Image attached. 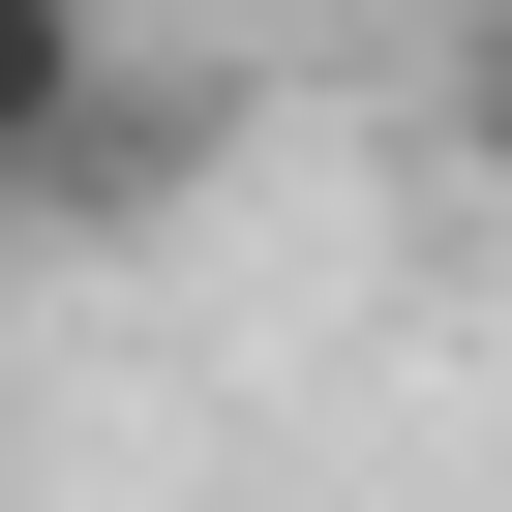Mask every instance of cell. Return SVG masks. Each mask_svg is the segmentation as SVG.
<instances>
[{
  "label": "cell",
  "mask_w": 512,
  "mask_h": 512,
  "mask_svg": "<svg viewBox=\"0 0 512 512\" xmlns=\"http://www.w3.org/2000/svg\"><path fill=\"white\" fill-rule=\"evenodd\" d=\"M241 181V61L211 31H91V91H61V151H31V241H151V211H211Z\"/></svg>",
  "instance_id": "6da1fadb"
},
{
  "label": "cell",
  "mask_w": 512,
  "mask_h": 512,
  "mask_svg": "<svg viewBox=\"0 0 512 512\" xmlns=\"http://www.w3.org/2000/svg\"><path fill=\"white\" fill-rule=\"evenodd\" d=\"M422 91H452V181L512 211V0H452V31H422Z\"/></svg>",
  "instance_id": "3957f363"
},
{
  "label": "cell",
  "mask_w": 512,
  "mask_h": 512,
  "mask_svg": "<svg viewBox=\"0 0 512 512\" xmlns=\"http://www.w3.org/2000/svg\"><path fill=\"white\" fill-rule=\"evenodd\" d=\"M91 31H121V0H0V241H31V151H61V91H91Z\"/></svg>",
  "instance_id": "7a4b0ae2"
}]
</instances>
